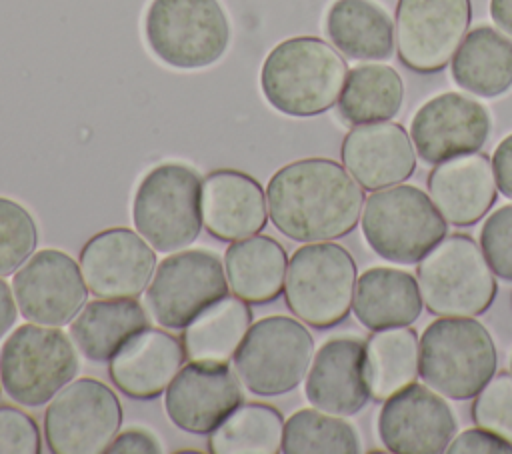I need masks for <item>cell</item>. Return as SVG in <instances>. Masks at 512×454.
Wrapping results in <instances>:
<instances>
[{
	"mask_svg": "<svg viewBox=\"0 0 512 454\" xmlns=\"http://www.w3.org/2000/svg\"><path fill=\"white\" fill-rule=\"evenodd\" d=\"M348 64L318 36H292L278 42L262 62L260 90L280 114L310 118L338 104Z\"/></svg>",
	"mask_w": 512,
	"mask_h": 454,
	"instance_id": "7a4b0ae2",
	"label": "cell"
},
{
	"mask_svg": "<svg viewBox=\"0 0 512 454\" xmlns=\"http://www.w3.org/2000/svg\"><path fill=\"white\" fill-rule=\"evenodd\" d=\"M252 326L250 304L224 296L182 328L186 360L228 364Z\"/></svg>",
	"mask_w": 512,
	"mask_h": 454,
	"instance_id": "f546056e",
	"label": "cell"
},
{
	"mask_svg": "<svg viewBox=\"0 0 512 454\" xmlns=\"http://www.w3.org/2000/svg\"><path fill=\"white\" fill-rule=\"evenodd\" d=\"M420 376V338L410 326L372 330L364 340V380L370 398L384 402Z\"/></svg>",
	"mask_w": 512,
	"mask_h": 454,
	"instance_id": "f1b7e54d",
	"label": "cell"
},
{
	"mask_svg": "<svg viewBox=\"0 0 512 454\" xmlns=\"http://www.w3.org/2000/svg\"><path fill=\"white\" fill-rule=\"evenodd\" d=\"M416 280L424 308L434 316H480L498 294L480 244L460 232L448 234L418 262Z\"/></svg>",
	"mask_w": 512,
	"mask_h": 454,
	"instance_id": "5b68a950",
	"label": "cell"
},
{
	"mask_svg": "<svg viewBox=\"0 0 512 454\" xmlns=\"http://www.w3.org/2000/svg\"><path fill=\"white\" fill-rule=\"evenodd\" d=\"M368 246L394 264H418L448 236V222L428 192L412 184L374 190L360 214Z\"/></svg>",
	"mask_w": 512,
	"mask_h": 454,
	"instance_id": "277c9868",
	"label": "cell"
},
{
	"mask_svg": "<svg viewBox=\"0 0 512 454\" xmlns=\"http://www.w3.org/2000/svg\"><path fill=\"white\" fill-rule=\"evenodd\" d=\"M456 86L480 98H498L512 90V36L480 24L466 32L450 60Z\"/></svg>",
	"mask_w": 512,
	"mask_h": 454,
	"instance_id": "d4e9b609",
	"label": "cell"
},
{
	"mask_svg": "<svg viewBox=\"0 0 512 454\" xmlns=\"http://www.w3.org/2000/svg\"><path fill=\"white\" fill-rule=\"evenodd\" d=\"M146 326L148 312L136 298H98L70 322V336L86 360L104 364Z\"/></svg>",
	"mask_w": 512,
	"mask_h": 454,
	"instance_id": "484cf974",
	"label": "cell"
},
{
	"mask_svg": "<svg viewBox=\"0 0 512 454\" xmlns=\"http://www.w3.org/2000/svg\"><path fill=\"white\" fill-rule=\"evenodd\" d=\"M496 368L494 338L476 318L440 316L420 336V378L444 398H474Z\"/></svg>",
	"mask_w": 512,
	"mask_h": 454,
	"instance_id": "3957f363",
	"label": "cell"
},
{
	"mask_svg": "<svg viewBox=\"0 0 512 454\" xmlns=\"http://www.w3.org/2000/svg\"><path fill=\"white\" fill-rule=\"evenodd\" d=\"M490 128V112L480 100L460 92H442L416 110L410 120V138L424 162L438 164L478 152Z\"/></svg>",
	"mask_w": 512,
	"mask_h": 454,
	"instance_id": "2e32d148",
	"label": "cell"
},
{
	"mask_svg": "<svg viewBox=\"0 0 512 454\" xmlns=\"http://www.w3.org/2000/svg\"><path fill=\"white\" fill-rule=\"evenodd\" d=\"M470 414L476 426L512 444V372L494 374L472 398Z\"/></svg>",
	"mask_w": 512,
	"mask_h": 454,
	"instance_id": "e575fe53",
	"label": "cell"
},
{
	"mask_svg": "<svg viewBox=\"0 0 512 454\" xmlns=\"http://www.w3.org/2000/svg\"><path fill=\"white\" fill-rule=\"evenodd\" d=\"M422 308L418 280L406 270L372 266L356 280L352 312L368 330L412 326Z\"/></svg>",
	"mask_w": 512,
	"mask_h": 454,
	"instance_id": "cb8c5ba5",
	"label": "cell"
},
{
	"mask_svg": "<svg viewBox=\"0 0 512 454\" xmlns=\"http://www.w3.org/2000/svg\"><path fill=\"white\" fill-rule=\"evenodd\" d=\"M446 452L450 454H512V444L480 426H474L454 434Z\"/></svg>",
	"mask_w": 512,
	"mask_h": 454,
	"instance_id": "74e56055",
	"label": "cell"
},
{
	"mask_svg": "<svg viewBox=\"0 0 512 454\" xmlns=\"http://www.w3.org/2000/svg\"><path fill=\"white\" fill-rule=\"evenodd\" d=\"M262 184L246 172L220 168L202 180V224L210 236L236 242L260 234L268 224Z\"/></svg>",
	"mask_w": 512,
	"mask_h": 454,
	"instance_id": "7402d4cb",
	"label": "cell"
},
{
	"mask_svg": "<svg viewBox=\"0 0 512 454\" xmlns=\"http://www.w3.org/2000/svg\"><path fill=\"white\" fill-rule=\"evenodd\" d=\"M38 422L16 406H0V454H40Z\"/></svg>",
	"mask_w": 512,
	"mask_h": 454,
	"instance_id": "8d00e7d4",
	"label": "cell"
},
{
	"mask_svg": "<svg viewBox=\"0 0 512 454\" xmlns=\"http://www.w3.org/2000/svg\"><path fill=\"white\" fill-rule=\"evenodd\" d=\"M510 368H512V358H510Z\"/></svg>",
	"mask_w": 512,
	"mask_h": 454,
	"instance_id": "7bdbcfd3",
	"label": "cell"
},
{
	"mask_svg": "<svg viewBox=\"0 0 512 454\" xmlns=\"http://www.w3.org/2000/svg\"><path fill=\"white\" fill-rule=\"evenodd\" d=\"M402 102L404 82L396 68L364 62L348 70L338 98V114L350 126L384 122L400 112Z\"/></svg>",
	"mask_w": 512,
	"mask_h": 454,
	"instance_id": "4dcf8cb0",
	"label": "cell"
},
{
	"mask_svg": "<svg viewBox=\"0 0 512 454\" xmlns=\"http://www.w3.org/2000/svg\"><path fill=\"white\" fill-rule=\"evenodd\" d=\"M470 0H398L394 48L400 62L418 74L446 68L470 30Z\"/></svg>",
	"mask_w": 512,
	"mask_h": 454,
	"instance_id": "4fadbf2b",
	"label": "cell"
},
{
	"mask_svg": "<svg viewBox=\"0 0 512 454\" xmlns=\"http://www.w3.org/2000/svg\"><path fill=\"white\" fill-rule=\"evenodd\" d=\"M324 30L330 44L352 60H388L394 52V20L374 0H334Z\"/></svg>",
	"mask_w": 512,
	"mask_h": 454,
	"instance_id": "83f0119b",
	"label": "cell"
},
{
	"mask_svg": "<svg viewBox=\"0 0 512 454\" xmlns=\"http://www.w3.org/2000/svg\"><path fill=\"white\" fill-rule=\"evenodd\" d=\"M488 8L494 24L512 36V0H490Z\"/></svg>",
	"mask_w": 512,
	"mask_h": 454,
	"instance_id": "b9f144b4",
	"label": "cell"
},
{
	"mask_svg": "<svg viewBox=\"0 0 512 454\" xmlns=\"http://www.w3.org/2000/svg\"><path fill=\"white\" fill-rule=\"evenodd\" d=\"M312 356L314 338L306 324L272 314L252 322L234 354V372L254 396H284L306 378Z\"/></svg>",
	"mask_w": 512,
	"mask_h": 454,
	"instance_id": "30bf717a",
	"label": "cell"
},
{
	"mask_svg": "<svg viewBox=\"0 0 512 454\" xmlns=\"http://www.w3.org/2000/svg\"><path fill=\"white\" fill-rule=\"evenodd\" d=\"M38 246L34 216L16 200L0 196V278L14 274Z\"/></svg>",
	"mask_w": 512,
	"mask_h": 454,
	"instance_id": "836d02e7",
	"label": "cell"
},
{
	"mask_svg": "<svg viewBox=\"0 0 512 454\" xmlns=\"http://www.w3.org/2000/svg\"><path fill=\"white\" fill-rule=\"evenodd\" d=\"M362 440L344 416L302 408L284 422V454H358Z\"/></svg>",
	"mask_w": 512,
	"mask_h": 454,
	"instance_id": "d6a6232c",
	"label": "cell"
},
{
	"mask_svg": "<svg viewBox=\"0 0 512 454\" xmlns=\"http://www.w3.org/2000/svg\"><path fill=\"white\" fill-rule=\"evenodd\" d=\"M480 248L492 272L512 282V204L492 210L480 228Z\"/></svg>",
	"mask_w": 512,
	"mask_h": 454,
	"instance_id": "d590c367",
	"label": "cell"
},
{
	"mask_svg": "<svg viewBox=\"0 0 512 454\" xmlns=\"http://www.w3.org/2000/svg\"><path fill=\"white\" fill-rule=\"evenodd\" d=\"M306 400L328 414L354 416L370 400L364 380V340L334 336L312 356L304 378Z\"/></svg>",
	"mask_w": 512,
	"mask_h": 454,
	"instance_id": "ffe728a7",
	"label": "cell"
},
{
	"mask_svg": "<svg viewBox=\"0 0 512 454\" xmlns=\"http://www.w3.org/2000/svg\"><path fill=\"white\" fill-rule=\"evenodd\" d=\"M76 374V346L58 326L22 324L8 334L0 348L2 388L24 408L48 404Z\"/></svg>",
	"mask_w": 512,
	"mask_h": 454,
	"instance_id": "ba28073f",
	"label": "cell"
},
{
	"mask_svg": "<svg viewBox=\"0 0 512 454\" xmlns=\"http://www.w3.org/2000/svg\"><path fill=\"white\" fill-rule=\"evenodd\" d=\"M0 386H2V382H0Z\"/></svg>",
	"mask_w": 512,
	"mask_h": 454,
	"instance_id": "ee69618b",
	"label": "cell"
},
{
	"mask_svg": "<svg viewBox=\"0 0 512 454\" xmlns=\"http://www.w3.org/2000/svg\"><path fill=\"white\" fill-rule=\"evenodd\" d=\"M358 268L352 254L330 242H308L290 258L284 280V302L306 326L328 330L352 310Z\"/></svg>",
	"mask_w": 512,
	"mask_h": 454,
	"instance_id": "52a82bcc",
	"label": "cell"
},
{
	"mask_svg": "<svg viewBox=\"0 0 512 454\" xmlns=\"http://www.w3.org/2000/svg\"><path fill=\"white\" fill-rule=\"evenodd\" d=\"M288 254L272 236L254 234L224 252V272L234 296L248 304L274 302L284 292Z\"/></svg>",
	"mask_w": 512,
	"mask_h": 454,
	"instance_id": "4316f807",
	"label": "cell"
},
{
	"mask_svg": "<svg viewBox=\"0 0 512 454\" xmlns=\"http://www.w3.org/2000/svg\"><path fill=\"white\" fill-rule=\"evenodd\" d=\"M78 264L96 298H138L154 276L156 250L136 230L114 226L88 238Z\"/></svg>",
	"mask_w": 512,
	"mask_h": 454,
	"instance_id": "e0dca14e",
	"label": "cell"
},
{
	"mask_svg": "<svg viewBox=\"0 0 512 454\" xmlns=\"http://www.w3.org/2000/svg\"><path fill=\"white\" fill-rule=\"evenodd\" d=\"M242 398V382L228 364L188 360L164 390V410L182 432L210 434Z\"/></svg>",
	"mask_w": 512,
	"mask_h": 454,
	"instance_id": "ac0fdd59",
	"label": "cell"
},
{
	"mask_svg": "<svg viewBox=\"0 0 512 454\" xmlns=\"http://www.w3.org/2000/svg\"><path fill=\"white\" fill-rule=\"evenodd\" d=\"M136 232L164 254L186 250L200 236L202 180L180 162L154 166L140 180L132 200Z\"/></svg>",
	"mask_w": 512,
	"mask_h": 454,
	"instance_id": "8992f818",
	"label": "cell"
},
{
	"mask_svg": "<svg viewBox=\"0 0 512 454\" xmlns=\"http://www.w3.org/2000/svg\"><path fill=\"white\" fill-rule=\"evenodd\" d=\"M106 452L108 454H160L162 446L152 432L142 428H128L114 436Z\"/></svg>",
	"mask_w": 512,
	"mask_h": 454,
	"instance_id": "f35d334b",
	"label": "cell"
},
{
	"mask_svg": "<svg viewBox=\"0 0 512 454\" xmlns=\"http://www.w3.org/2000/svg\"><path fill=\"white\" fill-rule=\"evenodd\" d=\"M122 404L98 378L66 384L44 412V442L54 454H102L122 428Z\"/></svg>",
	"mask_w": 512,
	"mask_h": 454,
	"instance_id": "8fae6325",
	"label": "cell"
},
{
	"mask_svg": "<svg viewBox=\"0 0 512 454\" xmlns=\"http://www.w3.org/2000/svg\"><path fill=\"white\" fill-rule=\"evenodd\" d=\"M228 290L220 258L210 250L186 248L156 264L146 288V306L162 328L182 330Z\"/></svg>",
	"mask_w": 512,
	"mask_h": 454,
	"instance_id": "7c38bea8",
	"label": "cell"
},
{
	"mask_svg": "<svg viewBox=\"0 0 512 454\" xmlns=\"http://www.w3.org/2000/svg\"><path fill=\"white\" fill-rule=\"evenodd\" d=\"M268 216L290 240L330 242L350 234L364 208V188L330 158H300L278 168L266 186Z\"/></svg>",
	"mask_w": 512,
	"mask_h": 454,
	"instance_id": "6da1fadb",
	"label": "cell"
},
{
	"mask_svg": "<svg viewBox=\"0 0 512 454\" xmlns=\"http://www.w3.org/2000/svg\"><path fill=\"white\" fill-rule=\"evenodd\" d=\"M284 416L264 402H242L210 434L212 454H276L282 452Z\"/></svg>",
	"mask_w": 512,
	"mask_h": 454,
	"instance_id": "1f68e13d",
	"label": "cell"
},
{
	"mask_svg": "<svg viewBox=\"0 0 512 454\" xmlns=\"http://www.w3.org/2000/svg\"><path fill=\"white\" fill-rule=\"evenodd\" d=\"M426 188L444 220L458 228L482 220L498 196L492 160L482 152L434 164Z\"/></svg>",
	"mask_w": 512,
	"mask_h": 454,
	"instance_id": "603a6c76",
	"label": "cell"
},
{
	"mask_svg": "<svg viewBox=\"0 0 512 454\" xmlns=\"http://www.w3.org/2000/svg\"><path fill=\"white\" fill-rule=\"evenodd\" d=\"M492 170L498 192L512 200V134L504 136L492 152Z\"/></svg>",
	"mask_w": 512,
	"mask_h": 454,
	"instance_id": "ab89813d",
	"label": "cell"
},
{
	"mask_svg": "<svg viewBox=\"0 0 512 454\" xmlns=\"http://www.w3.org/2000/svg\"><path fill=\"white\" fill-rule=\"evenodd\" d=\"M18 312L34 324L68 326L88 300L80 264L58 248L34 252L14 274Z\"/></svg>",
	"mask_w": 512,
	"mask_h": 454,
	"instance_id": "5bb4252c",
	"label": "cell"
},
{
	"mask_svg": "<svg viewBox=\"0 0 512 454\" xmlns=\"http://www.w3.org/2000/svg\"><path fill=\"white\" fill-rule=\"evenodd\" d=\"M150 52L170 68L202 70L230 44V22L220 0H152L144 16Z\"/></svg>",
	"mask_w": 512,
	"mask_h": 454,
	"instance_id": "9c48e42d",
	"label": "cell"
},
{
	"mask_svg": "<svg viewBox=\"0 0 512 454\" xmlns=\"http://www.w3.org/2000/svg\"><path fill=\"white\" fill-rule=\"evenodd\" d=\"M16 318H18V306L14 300L12 286L0 278V340L16 324Z\"/></svg>",
	"mask_w": 512,
	"mask_h": 454,
	"instance_id": "60d3db41",
	"label": "cell"
},
{
	"mask_svg": "<svg viewBox=\"0 0 512 454\" xmlns=\"http://www.w3.org/2000/svg\"><path fill=\"white\" fill-rule=\"evenodd\" d=\"M416 156L410 132L390 120L352 126L340 146L342 166L370 192L406 182Z\"/></svg>",
	"mask_w": 512,
	"mask_h": 454,
	"instance_id": "d6986e66",
	"label": "cell"
},
{
	"mask_svg": "<svg viewBox=\"0 0 512 454\" xmlns=\"http://www.w3.org/2000/svg\"><path fill=\"white\" fill-rule=\"evenodd\" d=\"M186 362L182 338L168 328L146 326L134 334L108 362V376L128 398L154 400Z\"/></svg>",
	"mask_w": 512,
	"mask_h": 454,
	"instance_id": "44dd1931",
	"label": "cell"
},
{
	"mask_svg": "<svg viewBox=\"0 0 512 454\" xmlns=\"http://www.w3.org/2000/svg\"><path fill=\"white\" fill-rule=\"evenodd\" d=\"M376 428L382 446L392 454H440L458 424L444 396L414 382L382 402Z\"/></svg>",
	"mask_w": 512,
	"mask_h": 454,
	"instance_id": "9a60e30c",
	"label": "cell"
}]
</instances>
